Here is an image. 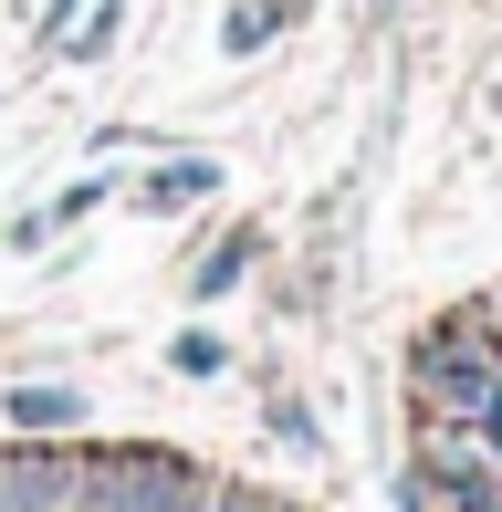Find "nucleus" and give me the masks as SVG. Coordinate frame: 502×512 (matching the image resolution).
Masks as SVG:
<instances>
[{"label": "nucleus", "mask_w": 502, "mask_h": 512, "mask_svg": "<svg viewBox=\"0 0 502 512\" xmlns=\"http://www.w3.org/2000/svg\"><path fill=\"white\" fill-rule=\"evenodd\" d=\"M408 387H419V408L440 418V429H471L492 398H502V335L492 314H450L419 335V366H408Z\"/></svg>", "instance_id": "1"}, {"label": "nucleus", "mask_w": 502, "mask_h": 512, "mask_svg": "<svg viewBox=\"0 0 502 512\" xmlns=\"http://www.w3.org/2000/svg\"><path fill=\"white\" fill-rule=\"evenodd\" d=\"M210 481L168 450H105L95 460V512H199Z\"/></svg>", "instance_id": "2"}, {"label": "nucleus", "mask_w": 502, "mask_h": 512, "mask_svg": "<svg viewBox=\"0 0 502 512\" xmlns=\"http://www.w3.org/2000/svg\"><path fill=\"white\" fill-rule=\"evenodd\" d=\"M0 512H95V460L84 450H11L0 460Z\"/></svg>", "instance_id": "3"}, {"label": "nucleus", "mask_w": 502, "mask_h": 512, "mask_svg": "<svg viewBox=\"0 0 502 512\" xmlns=\"http://www.w3.org/2000/svg\"><path fill=\"white\" fill-rule=\"evenodd\" d=\"M74 418H84L74 387H11V429H42V439H53V429H74Z\"/></svg>", "instance_id": "4"}, {"label": "nucleus", "mask_w": 502, "mask_h": 512, "mask_svg": "<svg viewBox=\"0 0 502 512\" xmlns=\"http://www.w3.org/2000/svg\"><path fill=\"white\" fill-rule=\"evenodd\" d=\"M283 11H293V0H241V11L220 21V42H231V53H251V42H272V32H283Z\"/></svg>", "instance_id": "5"}, {"label": "nucleus", "mask_w": 502, "mask_h": 512, "mask_svg": "<svg viewBox=\"0 0 502 512\" xmlns=\"http://www.w3.org/2000/svg\"><path fill=\"white\" fill-rule=\"evenodd\" d=\"M210 178H220L210 157H178V168H157V178H147V209H178V199H199Z\"/></svg>", "instance_id": "6"}, {"label": "nucleus", "mask_w": 502, "mask_h": 512, "mask_svg": "<svg viewBox=\"0 0 502 512\" xmlns=\"http://www.w3.org/2000/svg\"><path fill=\"white\" fill-rule=\"evenodd\" d=\"M241 262H251V241H220L210 262H199V293H231V283H241Z\"/></svg>", "instance_id": "7"}, {"label": "nucleus", "mask_w": 502, "mask_h": 512, "mask_svg": "<svg viewBox=\"0 0 502 512\" xmlns=\"http://www.w3.org/2000/svg\"><path fill=\"white\" fill-rule=\"evenodd\" d=\"M199 512H283V502H262V492H220V481H210V502H199Z\"/></svg>", "instance_id": "8"}, {"label": "nucleus", "mask_w": 502, "mask_h": 512, "mask_svg": "<svg viewBox=\"0 0 502 512\" xmlns=\"http://www.w3.org/2000/svg\"><path fill=\"white\" fill-rule=\"evenodd\" d=\"M471 429H482V450H492V460H502V398H492V408H482V418H471Z\"/></svg>", "instance_id": "9"}]
</instances>
